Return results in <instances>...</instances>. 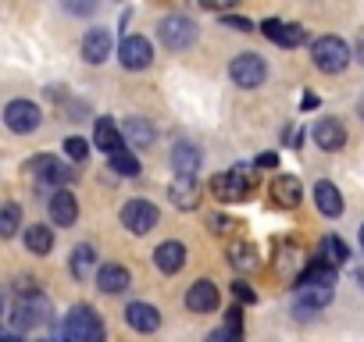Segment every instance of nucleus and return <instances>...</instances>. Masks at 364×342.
Here are the masks:
<instances>
[{
    "instance_id": "obj_1",
    "label": "nucleus",
    "mask_w": 364,
    "mask_h": 342,
    "mask_svg": "<svg viewBox=\"0 0 364 342\" xmlns=\"http://www.w3.org/2000/svg\"><path fill=\"white\" fill-rule=\"evenodd\" d=\"M61 338L65 342H104L107 338V328H104V317L90 307V303H79L65 314L61 321Z\"/></svg>"
},
{
    "instance_id": "obj_2",
    "label": "nucleus",
    "mask_w": 364,
    "mask_h": 342,
    "mask_svg": "<svg viewBox=\"0 0 364 342\" xmlns=\"http://www.w3.org/2000/svg\"><path fill=\"white\" fill-rule=\"evenodd\" d=\"M254 182H257L254 171H247V167H229V171H222V175L211 179V193H215L218 204H243V200L254 193Z\"/></svg>"
},
{
    "instance_id": "obj_3",
    "label": "nucleus",
    "mask_w": 364,
    "mask_h": 342,
    "mask_svg": "<svg viewBox=\"0 0 364 342\" xmlns=\"http://www.w3.org/2000/svg\"><path fill=\"white\" fill-rule=\"evenodd\" d=\"M311 61H314L318 72L339 75V72H346V65L353 61V54H350V47H346L339 36H318V40L311 43Z\"/></svg>"
},
{
    "instance_id": "obj_4",
    "label": "nucleus",
    "mask_w": 364,
    "mask_h": 342,
    "mask_svg": "<svg viewBox=\"0 0 364 342\" xmlns=\"http://www.w3.org/2000/svg\"><path fill=\"white\" fill-rule=\"evenodd\" d=\"M157 36H161L164 50H175V54L178 50H190L197 43V22L186 18V15H168V18H161Z\"/></svg>"
},
{
    "instance_id": "obj_5",
    "label": "nucleus",
    "mask_w": 364,
    "mask_h": 342,
    "mask_svg": "<svg viewBox=\"0 0 364 342\" xmlns=\"http://www.w3.org/2000/svg\"><path fill=\"white\" fill-rule=\"evenodd\" d=\"M26 167L33 171V175H36L43 186H50L54 193H58V189H68V186L75 182V171H72V164H65V160H58V157H50V153L33 157Z\"/></svg>"
},
{
    "instance_id": "obj_6",
    "label": "nucleus",
    "mask_w": 364,
    "mask_h": 342,
    "mask_svg": "<svg viewBox=\"0 0 364 342\" xmlns=\"http://www.w3.org/2000/svg\"><path fill=\"white\" fill-rule=\"evenodd\" d=\"M229 75H232V82H236L240 89H257V86H264V79H268V61H264L261 54H254V50L236 54L232 65H229Z\"/></svg>"
},
{
    "instance_id": "obj_7",
    "label": "nucleus",
    "mask_w": 364,
    "mask_h": 342,
    "mask_svg": "<svg viewBox=\"0 0 364 342\" xmlns=\"http://www.w3.org/2000/svg\"><path fill=\"white\" fill-rule=\"evenodd\" d=\"M122 225L132 232V236H146V232H154L157 228V218H161V211L150 204V200H125V207H122Z\"/></svg>"
},
{
    "instance_id": "obj_8",
    "label": "nucleus",
    "mask_w": 364,
    "mask_h": 342,
    "mask_svg": "<svg viewBox=\"0 0 364 342\" xmlns=\"http://www.w3.org/2000/svg\"><path fill=\"white\" fill-rule=\"evenodd\" d=\"M50 317V299L43 296V292H36V296H18V303H15V314H11V321H15V331L22 335V331H29V328H36V324H43Z\"/></svg>"
},
{
    "instance_id": "obj_9",
    "label": "nucleus",
    "mask_w": 364,
    "mask_h": 342,
    "mask_svg": "<svg viewBox=\"0 0 364 342\" xmlns=\"http://www.w3.org/2000/svg\"><path fill=\"white\" fill-rule=\"evenodd\" d=\"M118 61H122V68H129V72H143V68H150L154 65V47H150V40L146 36H122V43H118Z\"/></svg>"
},
{
    "instance_id": "obj_10",
    "label": "nucleus",
    "mask_w": 364,
    "mask_h": 342,
    "mask_svg": "<svg viewBox=\"0 0 364 342\" xmlns=\"http://www.w3.org/2000/svg\"><path fill=\"white\" fill-rule=\"evenodd\" d=\"M40 121H43V114H40V107H36L33 100H11V104L4 107V125H8L15 136L36 132Z\"/></svg>"
},
{
    "instance_id": "obj_11",
    "label": "nucleus",
    "mask_w": 364,
    "mask_h": 342,
    "mask_svg": "<svg viewBox=\"0 0 364 342\" xmlns=\"http://www.w3.org/2000/svg\"><path fill=\"white\" fill-rule=\"evenodd\" d=\"M261 33H264L275 47H282V50H296V47L307 43V29H304L300 22H279V18H268V22H261Z\"/></svg>"
},
{
    "instance_id": "obj_12",
    "label": "nucleus",
    "mask_w": 364,
    "mask_h": 342,
    "mask_svg": "<svg viewBox=\"0 0 364 342\" xmlns=\"http://www.w3.org/2000/svg\"><path fill=\"white\" fill-rule=\"evenodd\" d=\"M168 160H171V171H175V175H190V179H197V171H200V164H204V153H200L197 143L178 139V143H171Z\"/></svg>"
},
{
    "instance_id": "obj_13",
    "label": "nucleus",
    "mask_w": 364,
    "mask_h": 342,
    "mask_svg": "<svg viewBox=\"0 0 364 342\" xmlns=\"http://www.w3.org/2000/svg\"><path fill=\"white\" fill-rule=\"evenodd\" d=\"M218 303H222V292L211 278H197L186 289V310L190 314H211V310H218Z\"/></svg>"
},
{
    "instance_id": "obj_14",
    "label": "nucleus",
    "mask_w": 364,
    "mask_h": 342,
    "mask_svg": "<svg viewBox=\"0 0 364 342\" xmlns=\"http://www.w3.org/2000/svg\"><path fill=\"white\" fill-rule=\"evenodd\" d=\"M111 50H114L111 29H100V26L86 29V36H82V61L86 65H104L111 57Z\"/></svg>"
},
{
    "instance_id": "obj_15",
    "label": "nucleus",
    "mask_w": 364,
    "mask_h": 342,
    "mask_svg": "<svg viewBox=\"0 0 364 342\" xmlns=\"http://www.w3.org/2000/svg\"><path fill=\"white\" fill-rule=\"evenodd\" d=\"M311 139L318 143V150L336 153V150L346 146V125H343L339 118H318L314 128H311Z\"/></svg>"
},
{
    "instance_id": "obj_16",
    "label": "nucleus",
    "mask_w": 364,
    "mask_h": 342,
    "mask_svg": "<svg viewBox=\"0 0 364 342\" xmlns=\"http://www.w3.org/2000/svg\"><path fill=\"white\" fill-rule=\"evenodd\" d=\"M47 214H50V221H54L58 228L75 225V221H79V200H75V193H72V189H58V193H50V200H47Z\"/></svg>"
},
{
    "instance_id": "obj_17",
    "label": "nucleus",
    "mask_w": 364,
    "mask_h": 342,
    "mask_svg": "<svg viewBox=\"0 0 364 342\" xmlns=\"http://www.w3.org/2000/svg\"><path fill=\"white\" fill-rule=\"evenodd\" d=\"M168 200L175 211H193L200 204V182L190 179V175H175L168 182Z\"/></svg>"
},
{
    "instance_id": "obj_18",
    "label": "nucleus",
    "mask_w": 364,
    "mask_h": 342,
    "mask_svg": "<svg viewBox=\"0 0 364 342\" xmlns=\"http://www.w3.org/2000/svg\"><path fill=\"white\" fill-rule=\"evenodd\" d=\"M125 324H129L132 331H139V335H150V331L161 328V310H157L154 303L136 299V303L125 307Z\"/></svg>"
},
{
    "instance_id": "obj_19",
    "label": "nucleus",
    "mask_w": 364,
    "mask_h": 342,
    "mask_svg": "<svg viewBox=\"0 0 364 342\" xmlns=\"http://www.w3.org/2000/svg\"><path fill=\"white\" fill-rule=\"evenodd\" d=\"M154 267L161 275H178L182 267H186V246H182L178 239H164L154 250Z\"/></svg>"
},
{
    "instance_id": "obj_20",
    "label": "nucleus",
    "mask_w": 364,
    "mask_h": 342,
    "mask_svg": "<svg viewBox=\"0 0 364 342\" xmlns=\"http://www.w3.org/2000/svg\"><path fill=\"white\" fill-rule=\"evenodd\" d=\"M93 146L104 150L107 157H111V153H122V150H125L122 125H118L114 118H97V125H93Z\"/></svg>"
},
{
    "instance_id": "obj_21",
    "label": "nucleus",
    "mask_w": 364,
    "mask_h": 342,
    "mask_svg": "<svg viewBox=\"0 0 364 342\" xmlns=\"http://www.w3.org/2000/svg\"><path fill=\"white\" fill-rule=\"evenodd\" d=\"M296 289H336V267L325 264L321 257L307 260V267L296 278Z\"/></svg>"
},
{
    "instance_id": "obj_22",
    "label": "nucleus",
    "mask_w": 364,
    "mask_h": 342,
    "mask_svg": "<svg viewBox=\"0 0 364 342\" xmlns=\"http://www.w3.org/2000/svg\"><path fill=\"white\" fill-rule=\"evenodd\" d=\"M300 200H304L300 179L296 175H275V182H272V204L282 207V211H293V207H300Z\"/></svg>"
},
{
    "instance_id": "obj_23",
    "label": "nucleus",
    "mask_w": 364,
    "mask_h": 342,
    "mask_svg": "<svg viewBox=\"0 0 364 342\" xmlns=\"http://www.w3.org/2000/svg\"><path fill=\"white\" fill-rule=\"evenodd\" d=\"M129 285H132L129 267H122V264H100V267H97V289H100L104 296H122Z\"/></svg>"
},
{
    "instance_id": "obj_24",
    "label": "nucleus",
    "mask_w": 364,
    "mask_h": 342,
    "mask_svg": "<svg viewBox=\"0 0 364 342\" xmlns=\"http://www.w3.org/2000/svg\"><path fill=\"white\" fill-rule=\"evenodd\" d=\"M314 207H318L321 218H343L346 204H343V193L336 189V182L321 179V182L314 186Z\"/></svg>"
},
{
    "instance_id": "obj_25",
    "label": "nucleus",
    "mask_w": 364,
    "mask_h": 342,
    "mask_svg": "<svg viewBox=\"0 0 364 342\" xmlns=\"http://www.w3.org/2000/svg\"><path fill=\"white\" fill-rule=\"evenodd\" d=\"M304 267H307V257H304V250L296 243H279L275 246V271L279 275H286V278L296 282Z\"/></svg>"
},
{
    "instance_id": "obj_26",
    "label": "nucleus",
    "mask_w": 364,
    "mask_h": 342,
    "mask_svg": "<svg viewBox=\"0 0 364 342\" xmlns=\"http://www.w3.org/2000/svg\"><path fill=\"white\" fill-rule=\"evenodd\" d=\"M332 303V289H296L293 296V314L296 317H311L318 310H325Z\"/></svg>"
},
{
    "instance_id": "obj_27",
    "label": "nucleus",
    "mask_w": 364,
    "mask_h": 342,
    "mask_svg": "<svg viewBox=\"0 0 364 342\" xmlns=\"http://www.w3.org/2000/svg\"><path fill=\"white\" fill-rule=\"evenodd\" d=\"M122 136H125V143H132V146H139V150H146V146L157 143V128H154L146 118H139V114H132V118L122 121Z\"/></svg>"
},
{
    "instance_id": "obj_28",
    "label": "nucleus",
    "mask_w": 364,
    "mask_h": 342,
    "mask_svg": "<svg viewBox=\"0 0 364 342\" xmlns=\"http://www.w3.org/2000/svg\"><path fill=\"white\" fill-rule=\"evenodd\" d=\"M68 271H72V278L86 282V278L97 271V250H93L90 243H79V246L72 250V257H68Z\"/></svg>"
},
{
    "instance_id": "obj_29",
    "label": "nucleus",
    "mask_w": 364,
    "mask_h": 342,
    "mask_svg": "<svg viewBox=\"0 0 364 342\" xmlns=\"http://www.w3.org/2000/svg\"><path fill=\"white\" fill-rule=\"evenodd\" d=\"M22 239H26V250L29 253H36V257H47L50 250H54V232H50V225H29V228H22Z\"/></svg>"
},
{
    "instance_id": "obj_30",
    "label": "nucleus",
    "mask_w": 364,
    "mask_h": 342,
    "mask_svg": "<svg viewBox=\"0 0 364 342\" xmlns=\"http://www.w3.org/2000/svg\"><path fill=\"white\" fill-rule=\"evenodd\" d=\"M318 257H321L325 264H332V267L339 271V267H343V264L350 260V246H346V243H343L339 236H325V239L318 243Z\"/></svg>"
},
{
    "instance_id": "obj_31",
    "label": "nucleus",
    "mask_w": 364,
    "mask_h": 342,
    "mask_svg": "<svg viewBox=\"0 0 364 342\" xmlns=\"http://www.w3.org/2000/svg\"><path fill=\"white\" fill-rule=\"evenodd\" d=\"M107 167L114 171L118 179H136L139 171H143V164H139V157L132 153V150H122V153H111L107 157Z\"/></svg>"
},
{
    "instance_id": "obj_32",
    "label": "nucleus",
    "mask_w": 364,
    "mask_h": 342,
    "mask_svg": "<svg viewBox=\"0 0 364 342\" xmlns=\"http://www.w3.org/2000/svg\"><path fill=\"white\" fill-rule=\"evenodd\" d=\"M22 232V207L18 204H0V239H11Z\"/></svg>"
},
{
    "instance_id": "obj_33",
    "label": "nucleus",
    "mask_w": 364,
    "mask_h": 342,
    "mask_svg": "<svg viewBox=\"0 0 364 342\" xmlns=\"http://www.w3.org/2000/svg\"><path fill=\"white\" fill-rule=\"evenodd\" d=\"M229 264H232L236 271H254V267H257V250H254V243H232V246H229Z\"/></svg>"
},
{
    "instance_id": "obj_34",
    "label": "nucleus",
    "mask_w": 364,
    "mask_h": 342,
    "mask_svg": "<svg viewBox=\"0 0 364 342\" xmlns=\"http://www.w3.org/2000/svg\"><path fill=\"white\" fill-rule=\"evenodd\" d=\"M65 153H68V160L82 164V160L90 157V139H82V136H68V139H65Z\"/></svg>"
},
{
    "instance_id": "obj_35",
    "label": "nucleus",
    "mask_w": 364,
    "mask_h": 342,
    "mask_svg": "<svg viewBox=\"0 0 364 342\" xmlns=\"http://www.w3.org/2000/svg\"><path fill=\"white\" fill-rule=\"evenodd\" d=\"M232 296H236L240 307H254V303H257V292H254L247 282H232Z\"/></svg>"
},
{
    "instance_id": "obj_36",
    "label": "nucleus",
    "mask_w": 364,
    "mask_h": 342,
    "mask_svg": "<svg viewBox=\"0 0 364 342\" xmlns=\"http://www.w3.org/2000/svg\"><path fill=\"white\" fill-rule=\"evenodd\" d=\"M222 26H225V29H232V33H250V29H257L250 18H240V15H225V18H222Z\"/></svg>"
},
{
    "instance_id": "obj_37",
    "label": "nucleus",
    "mask_w": 364,
    "mask_h": 342,
    "mask_svg": "<svg viewBox=\"0 0 364 342\" xmlns=\"http://www.w3.org/2000/svg\"><path fill=\"white\" fill-rule=\"evenodd\" d=\"M208 225H211V232H218V236L232 228V221H229L225 214H211V218H208Z\"/></svg>"
},
{
    "instance_id": "obj_38",
    "label": "nucleus",
    "mask_w": 364,
    "mask_h": 342,
    "mask_svg": "<svg viewBox=\"0 0 364 342\" xmlns=\"http://www.w3.org/2000/svg\"><path fill=\"white\" fill-rule=\"evenodd\" d=\"M254 167H279V153H257Z\"/></svg>"
},
{
    "instance_id": "obj_39",
    "label": "nucleus",
    "mask_w": 364,
    "mask_h": 342,
    "mask_svg": "<svg viewBox=\"0 0 364 342\" xmlns=\"http://www.w3.org/2000/svg\"><path fill=\"white\" fill-rule=\"evenodd\" d=\"M68 11H75V15H93L97 4H68Z\"/></svg>"
},
{
    "instance_id": "obj_40",
    "label": "nucleus",
    "mask_w": 364,
    "mask_h": 342,
    "mask_svg": "<svg viewBox=\"0 0 364 342\" xmlns=\"http://www.w3.org/2000/svg\"><path fill=\"white\" fill-rule=\"evenodd\" d=\"M300 107H304V111H314V107H318V96H314V93H304V96H300Z\"/></svg>"
},
{
    "instance_id": "obj_41",
    "label": "nucleus",
    "mask_w": 364,
    "mask_h": 342,
    "mask_svg": "<svg viewBox=\"0 0 364 342\" xmlns=\"http://www.w3.org/2000/svg\"><path fill=\"white\" fill-rule=\"evenodd\" d=\"M208 342H229V331H225V328H215V331L208 335Z\"/></svg>"
},
{
    "instance_id": "obj_42",
    "label": "nucleus",
    "mask_w": 364,
    "mask_h": 342,
    "mask_svg": "<svg viewBox=\"0 0 364 342\" xmlns=\"http://www.w3.org/2000/svg\"><path fill=\"white\" fill-rule=\"evenodd\" d=\"M0 342H26V338H22L18 331H8V335H4V331H0Z\"/></svg>"
},
{
    "instance_id": "obj_43",
    "label": "nucleus",
    "mask_w": 364,
    "mask_h": 342,
    "mask_svg": "<svg viewBox=\"0 0 364 342\" xmlns=\"http://www.w3.org/2000/svg\"><path fill=\"white\" fill-rule=\"evenodd\" d=\"M353 61H357V65H360V68H364V40H360V43H357V50H353Z\"/></svg>"
},
{
    "instance_id": "obj_44",
    "label": "nucleus",
    "mask_w": 364,
    "mask_h": 342,
    "mask_svg": "<svg viewBox=\"0 0 364 342\" xmlns=\"http://www.w3.org/2000/svg\"><path fill=\"white\" fill-rule=\"evenodd\" d=\"M300 139H304V132H296V128H293V132H289V146H300Z\"/></svg>"
},
{
    "instance_id": "obj_45",
    "label": "nucleus",
    "mask_w": 364,
    "mask_h": 342,
    "mask_svg": "<svg viewBox=\"0 0 364 342\" xmlns=\"http://www.w3.org/2000/svg\"><path fill=\"white\" fill-rule=\"evenodd\" d=\"M357 282H360V285H364V267H360V271H357Z\"/></svg>"
},
{
    "instance_id": "obj_46",
    "label": "nucleus",
    "mask_w": 364,
    "mask_h": 342,
    "mask_svg": "<svg viewBox=\"0 0 364 342\" xmlns=\"http://www.w3.org/2000/svg\"><path fill=\"white\" fill-rule=\"evenodd\" d=\"M0 321H4V299H0Z\"/></svg>"
},
{
    "instance_id": "obj_47",
    "label": "nucleus",
    "mask_w": 364,
    "mask_h": 342,
    "mask_svg": "<svg viewBox=\"0 0 364 342\" xmlns=\"http://www.w3.org/2000/svg\"><path fill=\"white\" fill-rule=\"evenodd\" d=\"M357 111H360V118H364V100H360V104H357Z\"/></svg>"
},
{
    "instance_id": "obj_48",
    "label": "nucleus",
    "mask_w": 364,
    "mask_h": 342,
    "mask_svg": "<svg viewBox=\"0 0 364 342\" xmlns=\"http://www.w3.org/2000/svg\"><path fill=\"white\" fill-rule=\"evenodd\" d=\"M360 250H364V225H360Z\"/></svg>"
},
{
    "instance_id": "obj_49",
    "label": "nucleus",
    "mask_w": 364,
    "mask_h": 342,
    "mask_svg": "<svg viewBox=\"0 0 364 342\" xmlns=\"http://www.w3.org/2000/svg\"><path fill=\"white\" fill-rule=\"evenodd\" d=\"M43 342H54V338H43Z\"/></svg>"
}]
</instances>
